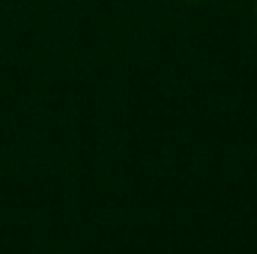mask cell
<instances>
[{"label":"cell","mask_w":257,"mask_h":254,"mask_svg":"<svg viewBox=\"0 0 257 254\" xmlns=\"http://www.w3.org/2000/svg\"><path fill=\"white\" fill-rule=\"evenodd\" d=\"M189 3H194V0H189Z\"/></svg>","instance_id":"2"},{"label":"cell","mask_w":257,"mask_h":254,"mask_svg":"<svg viewBox=\"0 0 257 254\" xmlns=\"http://www.w3.org/2000/svg\"><path fill=\"white\" fill-rule=\"evenodd\" d=\"M254 21H257V3H254Z\"/></svg>","instance_id":"1"}]
</instances>
